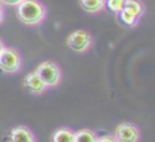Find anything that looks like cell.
Wrapping results in <instances>:
<instances>
[{
  "mask_svg": "<svg viewBox=\"0 0 155 142\" xmlns=\"http://www.w3.org/2000/svg\"><path fill=\"white\" fill-rule=\"evenodd\" d=\"M16 16L23 25L40 26L48 16V10L40 0H22L16 5Z\"/></svg>",
  "mask_w": 155,
  "mask_h": 142,
  "instance_id": "cell-1",
  "label": "cell"
},
{
  "mask_svg": "<svg viewBox=\"0 0 155 142\" xmlns=\"http://www.w3.org/2000/svg\"><path fill=\"white\" fill-rule=\"evenodd\" d=\"M34 72L42 79L45 86L48 89H53L61 83L63 79V71L60 66L53 60H45V62L40 63L35 67Z\"/></svg>",
  "mask_w": 155,
  "mask_h": 142,
  "instance_id": "cell-2",
  "label": "cell"
},
{
  "mask_svg": "<svg viewBox=\"0 0 155 142\" xmlns=\"http://www.w3.org/2000/svg\"><path fill=\"white\" fill-rule=\"evenodd\" d=\"M146 11V5L140 0H125L124 8L117 14L120 22L125 27H136Z\"/></svg>",
  "mask_w": 155,
  "mask_h": 142,
  "instance_id": "cell-3",
  "label": "cell"
},
{
  "mask_svg": "<svg viewBox=\"0 0 155 142\" xmlns=\"http://www.w3.org/2000/svg\"><path fill=\"white\" fill-rule=\"evenodd\" d=\"M65 43H67L68 48L71 51H74L75 54H86V52H88L93 48L94 38L90 32L83 29H78L68 34Z\"/></svg>",
  "mask_w": 155,
  "mask_h": 142,
  "instance_id": "cell-4",
  "label": "cell"
},
{
  "mask_svg": "<svg viewBox=\"0 0 155 142\" xmlns=\"http://www.w3.org/2000/svg\"><path fill=\"white\" fill-rule=\"evenodd\" d=\"M22 55L19 51L12 47H5L0 55V70L4 74H16L22 70Z\"/></svg>",
  "mask_w": 155,
  "mask_h": 142,
  "instance_id": "cell-5",
  "label": "cell"
},
{
  "mask_svg": "<svg viewBox=\"0 0 155 142\" xmlns=\"http://www.w3.org/2000/svg\"><path fill=\"white\" fill-rule=\"evenodd\" d=\"M113 137L117 142H140L142 133L140 129L132 122H123L114 129Z\"/></svg>",
  "mask_w": 155,
  "mask_h": 142,
  "instance_id": "cell-6",
  "label": "cell"
},
{
  "mask_svg": "<svg viewBox=\"0 0 155 142\" xmlns=\"http://www.w3.org/2000/svg\"><path fill=\"white\" fill-rule=\"evenodd\" d=\"M7 142H37V137L30 127L19 124L8 131Z\"/></svg>",
  "mask_w": 155,
  "mask_h": 142,
  "instance_id": "cell-7",
  "label": "cell"
},
{
  "mask_svg": "<svg viewBox=\"0 0 155 142\" xmlns=\"http://www.w3.org/2000/svg\"><path fill=\"white\" fill-rule=\"evenodd\" d=\"M23 88L26 89L30 94H33V96H41V94H44L48 90V88H46L45 83L42 82V79H41L34 71L29 72V74L23 78Z\"/></svg>",
  "mask_w": 155,
  "mask_h": 142,
  "instance_id": "cell-8",
  "label": "cell"
},
{
  "mask_svg": "<svg viewBox=\"0 0 155 142\" xmlns=\"http://www.w3.org/2000/svg\"><path fill=\"white\" fill-rule=\"evenodd\" d=\"M51 142H75V131L70 127H59L52 133Z\"/></svg>",
  "mask_w": 155,
  "mask_h": 142,
  "instance_id": "cell-9",
  "label": "cell"
},
{
  "mask_svg": "<svg viewBox=\"0 0 155 142\" xmlns=\"http://www.w3.org/2000/svg\"><path fill=\"white\" fill-rule=\"evenodd\" d=\"M79 3L87 14H99L106 8V0H79Z\"/></svg>",
  "mask_w": 155,
  "mask_h": 142,
  "instance_id": "cell-10",
  "label": "cell"
},
{
  "mask_svg": "<svg viewBox=\"0 0 155 142\" xmlns=\"http://www.w3.org/2000/svg\"><path fill=\"white\" fill-rule=\"evenodd\" d=\"M75 142H98V135L91 129H80L75 131Z\"/></svg>",
  "mask_w": 155,
  "mask_h": 142,
  "instance_id": "cell-11",
  "label": "cell"
},
{
  "mask_svg": "<svg viewBox=\"0 0 155 142\" xmlns=\"http://www.w3.org/2000/svg\"><path fill=\"white\" fill-rule=\"evenodd\" d=\"M125 5V0H106V8L117 15Z\"/></svg>",
  "mask_w": 155,
  "mask_h": 142,
  "instance_id": "cell-12",
  "label": "cell"
},
{
  "mask_svg": "<svg viewBox=\"0 0 155 142\" xmlns=\"http://www.w3.org/2000/svg\"><path fill=\"white\" fill-rule=\"evenodd\" d=\"M98 142H117V140H116L113 135H101V137H98Z\"/></svg>",
  "mask_w": 155,
  "mask_h": 142,
  "instance_id": "cell-13",
  "label": "cell"
},
{
  "mask_svg": "<svg viewBox=\"0 0 155 142\" xmlns=\"http://www.w3.org/2000/svg\"><path fill=\"white\" fill-rule=\"evenodd\" d=\"M21 2L22 0H0L3 5H10V7H16Z\"/></svg>",
  "mask_w": 155,
  "mask_h": 142,
  "instance_id": "cell-14",
  "label": "cell"
},
{
  "mask_svg": "<svg viewBox=\"0 0 155 142\" xmlns=\"http://www.w3.org/2000/svg\"><path fill=\"white\" fill-rule=\"evenodd\" d=\"M4 19H5V10H4V5L0 3V25L4 22Z\"/></svg>",
  "mask_w": 155,
  "mask_h": 142,
  "instance_id": "cell-15",
  "label": "cell"
},
{
  "mask_svg": "<svg viewBox=\"0 0 155 142\" xmlns=\"http://www.w3.org/2000/svg\"><path fill=\"white\" fill-rule=\"evenodd\" d=\"M5 48V44H4V41L0 38V55H2V52H3V49Z\"/></svg>",
  "mask_w": 155,
  "mask_h": 142,
  "instance_id": "cell-16",
  "label": "cell"
}]
</instances>
